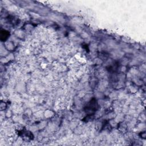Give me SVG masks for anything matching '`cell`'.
<instances>
[{"instance_id": "1", "label": "cell", "mask_w": 146, "mask_h": 146, "mask_svg": "<svg viewBox=\"0 0 146 146\" xmlns=\"http://www.w3.org/2000/svg\"><path fill=\"white\" fill-rule=\"evenodd\" d=\"M98 108V104L96 99H92L90 102L87 104L86 107L85 108V111L86 113H89L90 115H92L95 111H96Z\"/></svg>"}, {"instance_id": "2", "label": "cell", "mask_w": 146, "mask_h": 146, "mask_svg": "<svg viewBox=\"0 0 146 146\" xmlns=\"http://www.w3.org/2000/svg\"><path fill=\"white\" fill-rule=\"evenodd\" d=\"M9 36V33L6 30H2L1 31V40H6Z\"/></svg>"}]
</instances>
